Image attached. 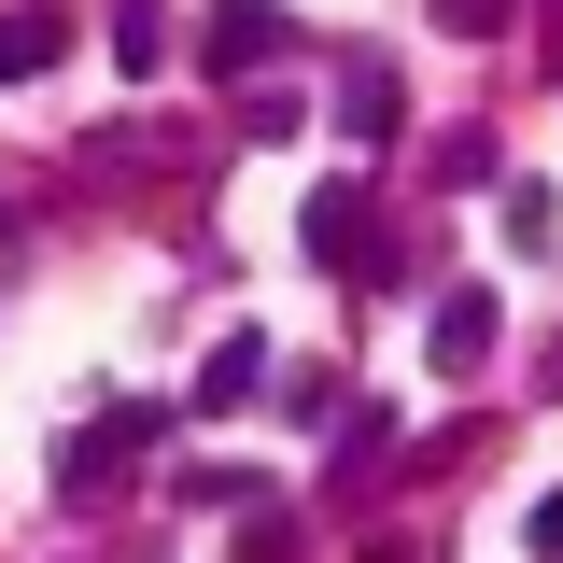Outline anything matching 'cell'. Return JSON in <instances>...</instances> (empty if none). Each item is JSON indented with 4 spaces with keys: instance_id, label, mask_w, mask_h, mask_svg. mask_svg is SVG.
Here are the masks:
<instances>
[{
    "instance_id": "1",
    "label": "cell",
    "mask_w": 563,
    "mask_h": 563,
    "mask_svg": "<svg viewBox=\"0 0 563 563\" xmlns=\"http://www.w3.org/2000/svg\"><path fill=\"white\" fill-rule=\"evenodd\" d=\"M324 268L352 282H395V225H380V184H310V225H296Z\"/></svg>"
},
{
    "instance_id": "2",
    "label": "cell",
    "mask_w": 563,
    "mask_h": 563,
    "mask_svg": "<svg viewBox=\"0 0 563 563\" xmlns=\"http://www.w3.org/2000/svg\"><path fill=\"white\" fill-rule=\"evenodd\" d=\"M155 437H169V409H113V422H85V437L57 451V479H70V493H99V479H128Z\"/></svg>"
},
{
    "instance_id": "3",
    "label": "cell",
    "mask_w": 563,
    "mask_h": 563,
    "mask_svg": "<svg viewBox=\"0 0 563 563\" xmlns=\"http://www.w3.org/2000/svg\"><path fill=\"white\" fill-rule=\"evenodd\" d=\"M282 43H296V29H282L268 0H211V14H198V57L211 70H254V57H282Z\"/></svg>"
},
{
    "instance_id": "4",
    "label": "cell",
    "mask_w": 563,
    "mask_h": 563,
    "mask_svg": "<svg viewBox=\"0 0 563 563\" xmlns=\"http://www.w3.org/2000/svg\"><path fill=\"white\" fill-rule=\"evenodd\" d=\"M422 352H437V380H465V366H493V296H479V282H451V296H437V324H422Z\"/></svg>"
},
{
    "instance_id": "5",
    "label": "cell",
    "mask_w": 563,
    "mask_h": 563,
    "mask_svg": "<svg viewBox=\"0 0 563 563\" xmlns=\"http://www.w3.org/2000/svg\"><path fill=\"white\" fill-rule=\"evenodd\" d=\"M57 57H70V14L57 0H14V14H0V85H43Z\"/></svg>"
},
{
    "instance_id": "6",
    "label": "cell",
    "mask_w": 563,
    "mask_h": 563,
    "mask_svg": "<svg viewBox=\"0 0 563 563\" xmlns=\"http://www.w3.org/2000/svg\"><path fill=\"white\" fill-rule=\"evenodd\" d=\"M395 113H409V85H395L380 57H339V128L352 141H395Z\"/></svg>"
},
{
    "instance_id": "7",
    "label": "cell",
    "mask_w": 563,
    "mask_h": 563,
    "mask_svg": "<svg viewBox=\"0 0 563 563\" xmlns=\"http://www.w3.org/2000/svg\"><path fill=\"white\" fill-rule=\"evenodd\" d=\"M268 380V339H211V366H198V409H240Z\"/></svg>"
},
{
    "instance_id": "8",
    "label": "cell",
    "mask_w": 563,
    "mask_h": 563,
    "mask_svg": "<svg viewBox=\"0 0 563 563\" xmlns=\"http://www.w3.org/2000/svg\"><path fill=\"white\" fill-rule=\"evenodd\" d=\"M169 57V0H113V70H155Z\"/></svg>"
},
{
    "instance_id": "9",
    "label": "cell",
    "mask_w": 563,
    "mask_h": 563,
    "mask_svg": "<svg viewBox=\"0 0 563 563\" xmlns=\"http://www.w3.org/2000/svg\"><path fill=\"white\" fill-rule=\"evenodd\" d=\"M240 141H296V85H254L240 99Z\"/></svg>"
},
{
    "instance_id": "10",
    "label": "cell",
    "mask_w": 563,
    "mask_h": 563,
    "mask_svg": "<svg viewBox=\"0 0 563 563\" xmlns=\"http://www.w3.org/2000/svg\"><path fill=\"white\" fill-rule=\"evenodd\" d=\"M240 563H296V521H282L268 493H254V536H240Z\"/></svg>"
},
{
    "instance_id": "11",
    "label": "cell",
    "mask_w": 563,
    "mask_h": 563,
    "mask_svg": "<svg viewBox=\"0 0 563 563\" xmlns=\"http://www.w3.org/2000/svg\"><path fill=\"white\" fill-rule=\"evenodd\" d=\"M507 14H521V0H437V29H465V43H493Z\"/></svg>"
},
{
    "instance_id": "12",
    "label": "cell",
    "mask_w": 563,
    "mask_h": 563,
    "mask_svg": "<svg viewBox=\"0 0 563 563\" xmlns=\"http://www.w3.org/2000/svg\"><path fill=\"white\" fill-rule=\"evenodd\" d=\"M536 563H563V493H550V507H536Z\"/></svg>"
}]
</instances>
